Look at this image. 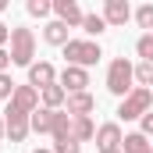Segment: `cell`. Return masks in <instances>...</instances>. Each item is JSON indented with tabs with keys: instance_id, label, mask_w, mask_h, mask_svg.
I'll use <instances>...</instances> for the list:
<instances>
[{
	"instance_id": "cell-3",
	"label": "cell",
	"mask_w": 153,
	"mask_h": 153,
	"mask_svg": "<svg viewBox=\"0 0 153 153\" xmlns=\"http://www.w3.org/2000/svg\"><path fill=\"white\" fill-rule=\"evenodd\" d=\"M64 57H68L71 68H89V64H96V61L103 57V50H100V43H93V39H68Z\"/></svg>"
},
{
	"instance_id": "cell-1",
	"label": "cell",
	"mask_w": 153,
	"mask_h": 153,
	"mask_svg": "<svg viewBox=\"0 0 153 153\" xmlns=\"http://www.w3.org/2000/svg\"><path fill=\"white\" fill-rule=\"evenodd\" d=\"M132 82H135V64L125 61V57H114L111 68H107V89L125 100V96L132 93Z\"/></svg>"
},
{
	"instance_id": "cell-24",
	"label": "cell",
	"mask_w": 153,
	"mask_h": 153,
	"mask_svg": "<svg viewBox=\"0 0 153 153\" xmlns=\"http://www.w3.org/2000/svg\"><path fill=\"white\" fill-rule=\"evenodd\" d=\"M14 89H18V85H14V82H11V75L4 71V75H0V100H7V103H11V96H14Z\"/></svg>"
},
{
	"instance_id": "cell-7",
	"label": "cell",
	"mask_w": 153,
	"mask_h": 153,
	"mask_svg": "<svg viewBox=\"0 0 153 153\" xmlns=\"http://www.w3.org/2000/svg\"><path fill=\"white\" fill-rule=\"evenodd\" d=\"M57 85H61L68 96H71V93H85V85H89V71H85V68H71V64H68V68L61 71V78H57Z\"/></svg>"
},
{
	"instance_id": "cell-31",
	"label": "cell",
	"mask_w": 153,
	"mask_h": 153,
	"mask_svg": "<svg viewBox=\"0 0 153 153\" xmlns=\"http://www.w3.org/2000/svg\"><path fill=\"white\" fill-rule=\"evenodd\" d=\"M4 7H7V0H0V11H4Z\"/></svg>"
},
{
	"instance_id": "cell-20",
	"label": "cell",
	"mask_w": 153,
	"mask_h": 153,
	"mask_svg": "<svg viewBox=\"0 0 153 153\" xmlns=\"http://www.w3.org/2000/svg\"><path fill=\"white\" fill-rule=\"evenodd\" d=\"M82 29L89 36H100V32H107V22H103V14H85L82 18Z\"/></svg>"
},
{
	"instance_id": "cell-5",
	"label": "cell",
	"mask_w": 153,
	"mask_h": 153,
	"mask_svg": "<svg viewBox=\"0 0 153 153\" xmlns=\"http://www.w3.org/2000/svg\"><path fill=\"white\" fill-rule=\"evenodd\" d=\"M29 117L32 114H22V111H14V107L7 103V111H4V128H7V139H11V143H22V139L32 132Z\"/></svg>"
},
{
	"instance_id": "cell-16",
	"label": "cell",
	"mask_w": 153,
	"mask_h": 153,
	"mask_svg": "<svg viewBox=\"0 0 153 153\" xmlns=\"http://www.w3.org/2000/svg\"><path fill=\"white\" fill-rule=\"evenodd\" d=\"M71 139H75L78 146L89 143V139H96V128H93L89 117H71Z\"/></svg>"
},
{
	"instance_id": "cell-23",
	"label": "cell",
	"mask_w": 153,
	"mask_h": 153,
	"mask_svg": "<svg viewBox=\"0 0 153 153\" xmlns=\"http://www.w3.org/2000/svg\"><path fill=\"white\" fill-rule=\"evenodd\" d=\"M135 53H139L143 61H153V39H150V32H146V36H139V43H135Z\"/></svg>"
},
{
	"instance_id": "cell-26",
	"label": "cell",
	"mask_w": 153,
	"mask_h": 153,
	"mask_svg": "<svg viewBox=\"0 0 153 153\" xmlns=\"http://www.w3.org/2000/svg\"><path fill=\"white\" fill-rule=\"evenodd\" d=\"M139 121H143V135L150 139V135H153V111H146V114L139 117Z\"/></svg>"
},
{
	"instance_id": "cell-28",
	"label": "cell",
	"mask_w": 153,
	"mask_h": 153,
	"mask_svg": "<svg viewBox=\"0 0 153 153\" xmlns=\"http://www.w3.org/2000/svg\"><path fill=\"white\" fill-rule=\"evenodd\" d=\"M7 43H11V29H7V25H4V22H0V50H4V46H7Z\"/></svg>"
},
{
	"instance_id": "cell-15",
	"label": "cell",
	"mask_w": 153,
	"mask_h": 153,
	"mask_svg": "<svg viewBox=\"0 0 153 153\" xmlns=\"http://www.w3.org/2000/svg\"><path fill=\"white\" fill-rule=\"evenodd\" d=\"M121 153H153V143L143 132H128L125 143H121Z\"/></svg>"
},
{
	"instance_id": "cell-11",
	"label": "cell",
	"mask_w": 153,
	"mask_h": 153,
	"mask_svg": "<svg viewBox=\"0 0 153 153\" xmlns=\"http://www.w3.org/2000/svg\"><path fill=\"white\" fill-rule=\"evenodd\" d=\"M128 18H132V7H128V0H103V22H107V25L121 29Z\"/></svg>"
},
{
	"instance_id": "cell-6",
	"label": "cell",
	"mask_w": 153,
	"mask_h": 153,
	"mask_svg": "<svg viewBox=\"0 0 153 153\" xmlns=\"http://www.w3.org/2000/svg\"><path fill=\"white\" fill-rule=\"evenodd\" d=\"M121 143H125V135H121V125L117 121H107V125L96 128V146H100V153L121 150Z\"/></svg>"
},
{
	"instance_id": "cell-4",
	"label": "cell",
	"mask_w": 153,
	"mask_h": 153,
	"mask_svg": "<svg viewBox=\"0 0 153 153\" xmlns=\"http://www.w3.org/2000/svg\"><path fill=\"white\" fill-rule=\"evenodd\" d=\"M146 111H153V93L150 89H132L125 100H121V107H117V117L121 121H135V117H143Z\"/></svg>"
},
{
	"instance_id": "cell-8",
	"label": "cell",
	"mask_w": 153,
	"mask_h": 153,
	"mask_svg": "<svg viewBox=\"0 0 153 153\" xmlns=\"http://www.w3.org/2000/svg\"><path fill=\"white\" fill-rule=\"evenodd\" d=\"M29 85L36 89V93H43L46 85H57V71H53V64L50 61H32V68H29Z\"/></svg>"
},
{
	"instance_id": "cell-10",
	"label": "cell",
	"mask_w": 153,
	"mask_h": 153,
	"mask_svg": "<svg viewBox=\"0 0 153 153\" xmlns=\"http://www.w3.org/2000/svg\"><path fill=\"white\" fill-rule=\"evenodd\" d=\"M53 14H57V22H64L68 29L82 25V18H85V11L78 7L75 0H53Z\"/></svg>"
},
{
	"instance_id": "cell-29",
	"label": "cell",
	"mask_w": 153,
	"mask_h": 153,
	"mask_svg": "<svg viewBox=\"0 0 153 153\" xmlns=\"http://www.w3.org/2000/svg\"><path fill=\"white\" fill-rule=\"evenodd\" d=\"M4 135H7V128H4V121H0V139H4Z\"/></svg>"
},
{
	"instance_id": "cell-13",
	"label": "cell",
	"mask_w": 153,
	"mask_h": 153,
	"mask_svg": "<svg viewBox=\"0 0 153 153\" xmlns=\"http://www.w3.org/2000/svg\"><path fill=\"white\" fill-rule=\"evenodd\" d=\"M50 135H53V143H68V139H71V114H68V111H57V114H53Z\"/></svg>"
},
{
	"instance_id": "cell-25",
	"label": "cell",
	"mask_w": 153,
	"mask_h": 153,
	"mask_svg": "<svg viewBox=\"0 0 153 153\" xmlns=\"http://www.w3.org/2000/svg\"><path fill=\"white\" fill-rule=\"evenodd\" d=\"M53 153H82V146L75 139H68V143H53Z\"/></svg>"
},
{
	"instance_id": "cell-18",
	"label": "cell",
	"mask_w": 153,
	"mask_h": 153,
	"mask_svg": "<svg viewBox=\"0 0 153 153\" xmlns=\"http://www.w3.org/2000/svg\"><path fill=\"white\" fill-rule=\"evenodd\" d=\"M53 114H57V111H46V107H39L36 114L29 117V125H32V132H39V135H46V132L53 128Z\"/></svg>"
},
{
	"instance_id": "cell-33",
	"label": "cell",
	"mask_w": 153,
	"mask_h": 153,
	"mask_svg": "<svg viewBox=\"0 0 153 153\" xmlns=\"http://www.w3.org/2000/svg\"><path fill=\"white\" fill-rule=\"evenodd\" d=\"M150 39H153V32H150Z\"/></svg>"
},
{
	"instance_id": "cell-9",
	"label": "cell",
	"mask_w": 153,
	"mask_h": 153,
	"mask_svg": "<svg viewBox=\"0 0 153 153\" xmlns=\"http://www.w3.org/2000/svg\"><path fill=\"white\" fill-rule=\"evenodd\" d=\"M11 107L22 111V114H36L39 111V93L32 89V85H18L14 96H11Z\"/></svg>"
},
{
	"instance_id": "cell-27",
	"label": "cell",
	"mask_w": 153,
	"mask_h": 153,
	"mask_svg": "<svg viewBox=\"0 0 153 153\" xmlns=\"http://www.w3.org/2000/svg\"><path fill=\"white\" fill-rule=\"evenodd\" d=\"M11 68V50H0V75Z\"/></svg>"
},
{
	"instance_id": "cell-12",
	"label": "cell",
	"mask_w": 153,
	"mask_h": 153,
	"mask_svg": "<svg viewBox=\"0 0 153 153\" xmlns=\"http://www.w3.org/2000/svg\"><path fill=\"white\" fill-rule=\"evenodd\" d=\"M93 111H96V100L89 93H71L68 96V114L71 117H89Z\"/></svg>"
},
{
	"instance_id": "cell-30",
	"label": "cell",
	"mask_w": 153,
	"mask_h": 153,
	"mask_svg": "<svg viewBox=\"0 0 153 153\" xmlns=\"http://www.w3.org/2000/svg\"><path fill=\"white\" fill-rule=\"evenodd\" d=\"M32 153H53V150H32Z\"/></svg>"
},
{
	"instance_id": "cell-17",
	"label": "cell",
	"mask_w": 153,
	"mask_h": 153,
	"mask_svg": "<svg viewBox=\"0 0 153 153\" xmlns=\"http://www.w3.org/2000/svg\"><path fill=\"white\" fill-rule=\"evenodd\" d=\"M39 100H43V107H46V111H57L61 103H68V93H64L61 85H46V89L39 93Z\"/></svg>"
},
{
	"instance_id": "cell-14",
	"label": "cell",
	"mask_w": 153,
	"mask_h": 153,
	"mask_svg": "<svg viewBox=\"0 0 153 153\" xmlns=\"http://www.w3.org/2000/svg\"><path fill=\"white\" fill-rule=\"evenodd\" d=\"M43 39L50 43V46H68V25L64 22H46V29H43Z\"/></svg>"
},
{
	"instance_id": "cell-19",
	"label": "cell",
	"mask_w": 153,
	"mask_h": 153,
	"mask_svg": "<svg viewBox=\"0 0 153 153\" xmlns=\"http://www.w3.org/2000/svg\"><path fill=\"white\" fill-rule=\"evenodd\" d=\"M135 82H139L143 89L153 85V61H139V64H135Z\"/></svg>"
},
{
	"instance_id": "cell-22",
	"label": "cell",
	"mask_w": 153,
	"mask_h": 153,
	"mask_svg": "<svg viewBox=\"0 0 153 153\" xmlns=\"http://www.w3.org/2000/svg\"><path fill=\"white\" fill-rule=\"evenodd\" d=\"M135 22H139V29H150L153 32V4H143L135 11Z\"/></svg>"
},
{
	"instance_id": "cell-32",
	"label": "cell",
	"mask_w": 153,
	"mask_h": 153,
	"mask_svg": "<svg viewBox=\"0 0 153 153\" xmlns=\"http://www.w3.org/2000/svg\"><path fill=\"white\" fill-rule=\"evenodd\" d=\"M111 153H121V150H111Z\"/></svg>"
},
{
	"instance_id": "cell-21",
	"label": "cell",
	"mask_w": 153,
	"mask_h": 153,
	"mask_svg": "<svg viewBox=\"0 0 153 153\" xmlns=\"http://www.w3.org/2000/svg\"><path fill=\"white\" fill-rule=\"evenodd\" d=\"M25 11H29L32 18H46V14L53 11V4H50V0H29V4H25Z\"/></svg>"
},
{
	"instance_id": "cell-2",
	"label": "cell",
	"mask_w": 153,
	"mask_h": 153,
	"mask_svg": "<svg viewBox=\"0 0 153 153\" xmlns=\"http://www.w3.org/2000/svg\"><path fill=\"white\" fill-rule=\"evenodd\" d=\"M32 57H36V36L32 29H11V64L18 68H32Z\"/></svg>"
}]
</instances>
